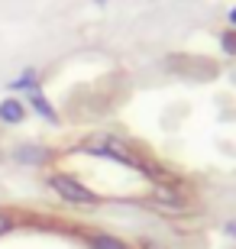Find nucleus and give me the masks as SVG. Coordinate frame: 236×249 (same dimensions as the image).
I'll return each instance as SVG.
<instances>
[{
	"instance_id": "4",
	"label": "nucleus",
	"mask_w": 236,
	"mask_h": 249,
	"mask_svg": "<svg viewBox=\"0 0 236 249\" xmlns=\"http://www.w3.org/2000/svg\"><path fill=\"white\" fill-rule=\"evenodd\" d=\"M29 101H33V107H36V110L42 113V117H46V120H55V117H58V113L52 110V104L46 101V94L39 91V88H33V91H29Z\"/></svg>"
},
{
	"instance_id": "8",
	"label": "nucleus",
	"mask_w": 236,
	"mask_h": 249,
	"mask_svg": "<svg viewBox=\"0 0 236 249\" xmlns=\"http://www.w3.org/2000/svg\"><path fill=\"white\" fill-rule=\"evenodd\" d=\"M230 19H233V26H236V10H233V13H230Z\"/></svg>"
},
{
	"instance_id": "3",
	"label": "nucleus",
	"mask_w": 236,
	"mask_h": 249,
	"mask_svg": "<svg viewBox=\"0 0 236 249\" xmlns=\"http://www.w3.org/2000/svg\"><path fill=\"white\" fill-rule=\"evenodd\" d=\"M23 117H26V110H23V104H19V101L7 97V101L0 104V120H3V123H19Z\"/></svg>"
},
{
	"instance_id": "5",
	"label": "nucleus",
	"mask_w": 236,
	"mask_h": 249,
	"mask_svg": "<svg viewBox=\"0 0 236 249\" xmlns=\"http://www.w3.org/2000/svg\"><path fill=\"white\" fill-rule=\"evenodd\" d=\"M17 159L19 162H33V165H39V162L46 159V152H42V146H19Z\"/></svg>"
},
{
	"instance_id": "7",
	"label": "nucleus",
	"mask_w": 236,
	"mask_h": 249,
	"mask_svg": "<svg viewBox=\"0 0 236 249\" xmlns=\"http://www.w3.org/2000/svg\"><path fill=\"white\" fill-rule=\"evenodd\" d=\"M220 42L227 46V52H236V33H223V36H220Z\"/></svg>"
},
{
	"instance_id": "1",
	"label": "nucleus",
	"mask_w": 236,
	"mask_h": 249,
	"mask_svg": "<svg viewBox=\"0 0 236 249\" xmlns=\"http://www.w3.org/2000/svg\"><path fill=\"white\" fill-rule=\"evenodd\" d=\"M49 188H52L58 197H65L68 204H97L94 191H88V188H84L81 181H74L72 175H52L49 178Z\"/></svg>"
},
{
	"instance_id": "6",
	"label": "nucleus",
	"mask_w": 236,
	"mask_h": 249,
	"mask_svg": "<svg viewBox=\"0 0 236 249\" xmlns=\"http://www.w3.org/2000/svg\"><path fill=\"white\" fill-rule=\"evenodd\" d=\"M91 249H127L117 236H107V233H100V236H91Z\"/></svg>"
},
{
	"instance_id": "2",
	"label": "nucleus",
	"mask_w": 236,
	"mask_h": 249,
	"mask_svg": "<svg viewBox=\"0 0 236 249\" xmlns=\"http://www.w3.org/2000/svg\"><path fill=\"white\" fill-rule=\"evenodd\" d=\"M152 201H159V204H168V207H175V211H184L188 207V201L182 197V191H175V188H168V185H159L152 191Z\"/></svg>"
}]
</instances>
